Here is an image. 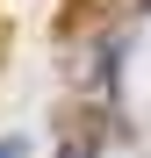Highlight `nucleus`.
Returning a JSON list of instances; mask_svg holds the SVG:
<instances>
[{"instance_id":"obj_1","label":"nucleus","mask_w":151,"mask_h":158,"mask_svg":"<svg viewBox=\"0 0 151 158\" xmlns=\"http://www.w3.org/2000/svg\"><path fill=\"white\" fill-rule=\"evenodd\" d=\"M0 158H29V137H0Z\"/></svg>"}]
</instances>
